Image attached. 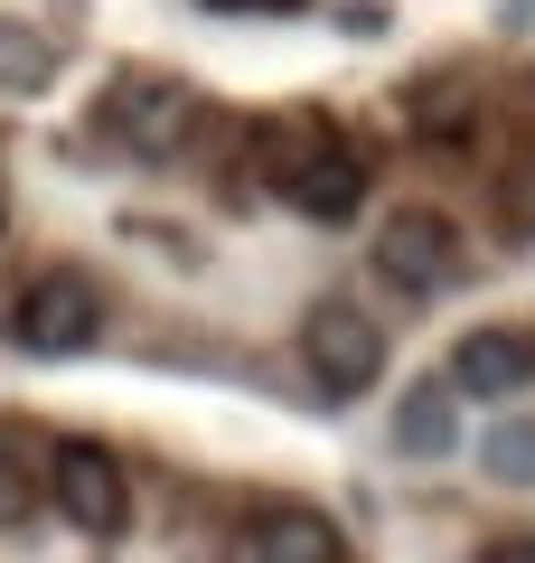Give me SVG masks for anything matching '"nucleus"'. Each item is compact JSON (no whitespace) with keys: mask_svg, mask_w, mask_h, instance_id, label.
Here are the masks:
<instances>
[{"mask_svg":"<svg viewBox=\"0 0 535 563\" xmlns=\"http://www.w3.org/2000/svg\"><path fill=\"white\" fill-rule=\"evenodd\" d=\"M263 179H273L310 225H348L357 207H367V179H376V169H367V151H357L348 132H273L263 141Z\"/></svg>","mask_w":535,"mask_h":563,"instance_id":"1","label":"nucleus"},{"mask_svg":"<svg viewBox=\"0 0 535 563\" xmlns=\"http://www.w3.org/2000/svg\"><path fill=\"white\" fill-rule=\"evenodd\" d=\"M376 273L395 282V291H414V301H441V291L470 273V244H460V225L441 217V207H395V217L376 225Z\"/></svg>","mask_w":535,"mask_h":563,"instance_id":"2","label":"nucleus"},{"mask_svg":"<svg viewBox=\"0 0 535 563\" xmlns=\"http://www.w3.org/2000/svg\"><path fill=\"white\" fill-rule=\"evenodd\" d=\"M301 366H310V385L329 404H357L376 385V366H385V329L357 301H310V320H301Z\"/></svg>","mask_w":535,"mask_h":563,"instance_id":"3","label":"nucleus"},{"mask_svg":"<svg viewBox=\"0 0 535 563\" xmlns=\"http://www.w3.org/2000/svg\"><path fill=\"white\" fill-rule=\"evenodd\" d=\"M10 339L29 347V357H76V347L103 339V291L95 273H39L20 291V310H10Z\"/></svg>","mask_w":535,"mask_h":563,"instance_id":"4","label":"nucleus"},{"mask_svg":"<svg viewBox=\"0 0 535 563\" xmlns=\"http://www.w3.org/2000/svg\"><path fill=\"white\" fill-rule=\"evenodd\" d=\"M47 498H57L66 526L113 536L122 507H132V479H122V461H113L103 442H57V451H47Z\"/></svg>","mask_w":535,"mask_h":563,"instance_id":"5","label":"nucleus"},{"mask_svg":"<svg viewBox=\"0 0 535 563\" xmlns=\"http://www.w3.org/2000/svg\"><path fill=\"white\" fill-rule=\"evenodd\" d=\"M441 385H460V395H479V404H498V395H516V385H535V320L470 329V339L451 347V376H441Z\"/></svg>","mask_w":535,"mask_h":563,"instance_id":"6","label":"nucleus"},{"mask_svg":"<svg viewBox=\"0 0 535 563\" xmlns=\"http://www.w3.org/2000/svg\"><path fill=\"white\" fill-rule=\"evenodd\" d=\"M188 113H198V103H188V85H170V76H122L113 95H103V132H113L132 161H160Z\"/></svg>","mask_w":535,"mask_h":563,"instance_id":"7","label":"nucleus"},{"mask_svg":"<svg viewBox=\"0 0 535 563\" xmlns=\"http://www.w3.org/2000/svg\"><path fill=\"white\" fill-rule=\"evenodd\" d=\"M451 442H460V404H451V385H441V376L404 385V395H395V451H404V461H441Z\"/></svg>","mask_w":535,"mask_h":563,"instance_id":"8","label":"nucleus"},{"mask_svg":"<svg viewBox=\"0 0 535 563\" xmlns=\"http://www.w3.org/2000/svg\"><path fill=\"white\" fill-rule=\"evenodd\" d=\"M254 563H338V526L319 507H273L254 517Z\"/></svg>","mask_w":535,"mask_h":563,"instance_id":"9","label":"nucleus"},{"mask_svg":"<svg viewBox=\"0 0 535 563\" xmlns=\"http://www.w3.org/2000/svg\"><path fill=\"white\" fill-rule=\"evenodd\" d=\"M479 470L498 488H535V422H498L489 442H479Z\"/></svg>","mask_w":535,"mask_h":563,"instance_id":"10","label":"nucleus"},{"mask_svg":"<svg viewBox=\"0 0 535 563\" xmlns=\"http://www.w3.org/2000/svg\"><path fill=\"white\" fill-rule=\"evenodd\" d=\"M29 498H39V479H29V451L0 432V526H20V517H29Z\"/></svg>","mask_w":535,"mask_h":563,"instance_id":"11","label":"nucleus"},{"mask_svg":"<svg viewBox=\"0 0 535 563\" xmlns=\"http://www.w3.org/2000/svg\"><path fill=\"white\" fill-rule=\"evenodd\" d=\"M479 563H535V536H489V544H479Z\"/></svg>","mask_w":535,"mask_h":563,"instance_id":"12","label":"nucleus"},{"mask_svg":"<svg viewBox=\"0 0 535 563\" xmlns=\"http://www.w3.org/2000/svg\"><path fill=\"white\" fill-rule=\"evenodd\" d=\"M263 10H292V0H263Z\"/></svg>","mask_w":535,"mask_h":563,"instance_id":"13","label":"nucleus"}]
</instances>
